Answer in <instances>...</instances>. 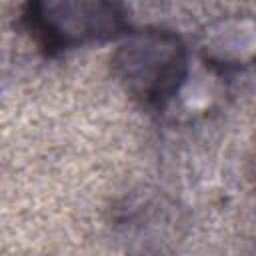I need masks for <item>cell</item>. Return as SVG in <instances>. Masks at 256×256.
Segmentation results:
<instances>
[{
    "mask_svg": "<svg viewBox=\"0 0 256 256\" xmlns=\"http://www.w3.org/2000/svg\"><path fill=\"white\" fill-rule=\"evenodd\" d=\"M112 72L132 98L164 106L186 84L188 52L182 40L168 30L134 32L116 48Z\"/></svg>",
    "mask_w": 256,
    "mask_h": 256,
    "instance_id": "1",
    "label": "cell"
},
{
    "mask_svg": "<svg viewBox=\"0 0 256 256\" xmlns=\"http://www.w3.org/2000/svg\"><path fill=\"white\" fill-rule=\"evenodd\" d=\"M206 58L222 66H240L256 58V20L228 18L206 30Z\"/></svg>",
    "mask_w": 256,
    "mask_h": 256,
    "instance_id": "3",
    "label": "cell"
},
{
    "mask_svg": "<svg viewBox=\"0 0 256 256\" xmlns=\"http://www.w3.org/2000/svg\"><path fill=\"white\" fill-rule=\"evenodd\" d=\"M34 40L48 52L106 40L126 28V14L114 2H32L24 12Z\"/></svg>",
    "mask_w": 256,
    "mask_h": 256,
    "instance_id": "2",
    "label": "cell"
}]
</instances>
